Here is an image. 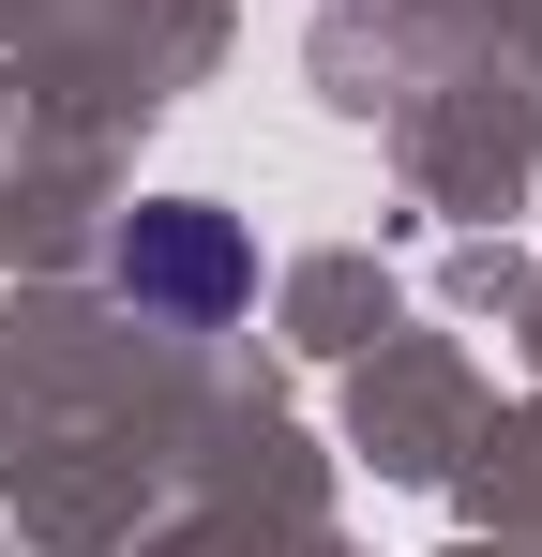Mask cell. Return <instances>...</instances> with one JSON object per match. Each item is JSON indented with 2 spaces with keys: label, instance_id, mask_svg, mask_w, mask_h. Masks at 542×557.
<instances>
[{
  "label": "cell",
  "instance_id": "6da1fadb",
  "mask_svg": "<svg viewBox=\"0 0 542 557\" xmlns=\"http://www.w3.org/2000/svg\"><path fill=\"white\" fill-rule=\"evenodd\" d=\"M242 286H257L242 226H226V211H196V196L121 226V301H136V317H167V332H226V317H242Z\"/></svg>",
  "mask_w": 542,
  "mask_h": 557
}]
</instances>
